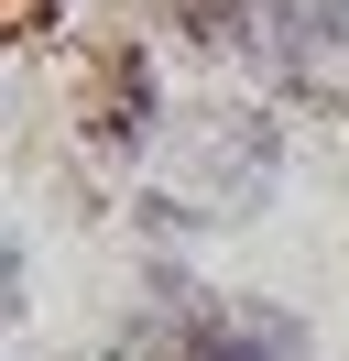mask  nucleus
I'll return each instance as SVG.
<instances>
[{
	"label": "nucleus",
	"instance_id": "obj_1",
	"mask_svg": "<svg viewBox=\"0 0 349 361\" xmlns=\"http://www.w3.org/2000/svg\"><path fill=\"white\" fill-rule=\"evenodd\" d=\"M273 164H284V132L262 110H196L164 154V186L153 208L164 219H251L273 197Z\"/></svg>",
	"mask_w": 349,
	"mask_h": 361
},
{
	"label": "nucleus",
	"instance_id": "obj_2",
	"mask_svg": "<svg viewBox=\"0 0 349 361\" xmlns=\"http://www.w3.org/2000/svg\"><path fill=\"white\" fill-rule=\"evenodd\" d=\"M251 55L284 99H317V110H349V0H262Z\"/></svg>",
	"mask_w": 349,
	"mask_h": 361
},
{
	"label": "nucleus",
	"instance_id": "obj_3",
	"mask_svg": "<svg viewBox=\"0 0 349 361\" xmlns=\"http://www.w3.org/2000/svg\"><path fill=\"white\" fill-rule=\"evenodd\" d=\"M186 361H305V317L262 307V295H218V307L196 317Z\"/></svg>",
	"mask_w": 349,
	"mask_h": 361
}]
</instances>
